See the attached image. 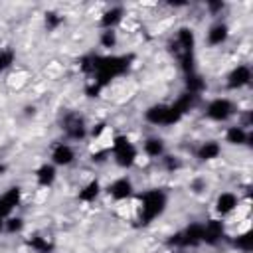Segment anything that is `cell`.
<instances>
[{"instance_id":"obj_16","label":"cell","mask_w":253,"mask_h":253,"mask_svg":"<svg viewBox=\"0 0 253 253\" xmlns=\"http://www.w3.org/2000/svg\"><path fill=\"white\" fill-rule=\"evenodd\" d=\"M221 152H223V148H221L219 140H204L196 148V158L202 162H211V160H217L221 156Z\"/></svg>"},{"instance_id":"obj_11","label":"cell","mask_w":253,"mask_h":253,"mask_svg":"<svg viewBox=\"0 0 253 253\" xmlns=\"http://www.w3.org/2000/svg\"><path fill=\"white\" fill-rule=\"evenodd\" d=\"M22 200V190L18 186H12L8 190H4L0 194V217H8L14 213V210L18 208Z\"/></svg>"},{"instance_id":"obj_9","label":"cell","mask_w":253,"mask_h":253,"mask_svg":"<svg viewBox=\"0 0 253 253\" xmlns=\"http://www.w3.org/2000/svg\"><path fill=\"white\" fill-rule=\"evenodd\" d=\"M140 154L148 160H160L166 154V140L158 134H148L140 144Z\"/></svg>"},{"instance_id":"obj_7","label":"cell","mask_w":253,"mask_h":253,"mask_svg":"<svg viewBox=\"0 0 253 253\" xmlns=\"http://www.w3.org/2000/svg\"><path fill=\"white\" fill-rule=\"evenodd\" d=\"M77 160V152L69 142H57L49 150V162L55 168H67Z\"/></svg>"},{"instance_id":"obj_4","label":"cell","mask_w":253,"mask_h":253,"mask_svg":"<svg viewBox=\"0 0 253 253\" xmlns=\"http://www.w3.org/2000/svg\"><path fill=\"white\" fill-rule=\"evenodd\" d=\"M134 182H132V178L128 176V174H123V176H117V178H113V182H109L105 188H103V192L111 198V200H115V202H128L130 198H132V194H134Z\"/></svg>"},{"instance_id":"obj_1","label":"cell","mask_w":253,"mask_h":253,"mask_svg":"<svg viewBox=\"0 0 253 253\" xmlns=\"http://www.w3.org/2000/svg\"><path fill=\"white\" fill-rule=\"evenodd\" d=\"M109 152H111V156H113V162H115L119 168H123V170L132 168V166L138 164V160H140V150H138L136 144L130 142L128 136H125V134L113 136V142H111Z\"/></svg>"},{"instance_id":"obj_10","label":"cell","mask_w":253,"mask_h":253,"mask_svg":"<svg viewBox=\"0 0 253 253\" xmlns=\"http://www.w3.org/2000/svg\"><path fill=\"white\" fill-rule=\"evenodd\" d=\"M178 233H180L178 245H182V247H198V245L204 243V221H194V223H190L186 229H182Z\"/></svg>"},{"instance_id":"obj_3","label":"cell","mask_w":253,"mask_h":253,"mask_svg":"<svg viewBox=\"0 0 253 253\" xmlns=\"http://www.w3.org/2000/svg\"><path fill=\"white\" fill-rule=\"evenodd\" d=\"M204 115L211 123H227L237 115V103L229 97H215L206 105Z\"/></svg>"},{"instance_id":"obj_13","label":"cell","mask_w":253,"mask_h":253,"mask_svg":"<svg viewBox=\"0 0 253 253\" xmlns=\"http://www.w3.org/2000/svg\"><path fill=\"white\" fill-rule=\"evenodd\" d=\"M34 180L40 188H51L53 182L57 180V168L51 164V162H43L36 168L34 172Z\"/></svg>"},{"instance_id":"obj_15","label":"cell","mask_w":253,"mask_h":253,"mask_svg":"<svg viewBox=\"0 0 253 253\" xmlns=\"http://www.w3.org/2000/svg\"><path fill=\"white\" fill-rule=\"evenodd\" d=\"M223 140L229 146H245L251 140V134L247 128H243L241 125H231L223 130Z\"/></svg>"},{"instance_id":"obj_18","label":"cell","mask_w":253,"mask_h":253,"mask_svg":"<svg viewBox=\"0 0 253 253\" xmlns=\"http://www.w3.org/2000/svg\"><path fill=\"white\" fill-rule=\"evenodd\" d=\"M101 192H103L101 182H99L97 178H93V180H89L87 184H83V186L79 188V192H77V200L89 204V202H95V200L99 198Z\"/></svg>"},{"instance_id":"obj_17","label":"cell","mask_w":253,"mask_h":253,"mask_svg":"<svg viewBox=\"0 0 253 253\" xmlns=\"http://www.w3.org/2000/svg\"><path fill=\"white\" fill-rule=\"evenodd\" d=\"M174 40H176V45H178V49H180V55H182V53H192L194 47H196V34H194V30L188 28V26H182V28L176 32Z\"/></svg>"},{"instance_id":"obj_19","label":"cell","mask_w":253,"mask_h":253,"mask_svg":"<svg viewBox=\"0 0 253 253\" xmlns=\"http://www.w3.org/2000/svg\"><path fill=\"white\" fill-rule=\"evenodd\" d=\"M235 247L239 249V251H243V253H249L251 249H253V235H251V229L249 227H245L243 231H237V235H235Z\"/></svg>"},{"instance_id":"obj_14","label":"cell","mask_w":253,"mask_h":253,"mask_svg":"<svg viewBox=\"0 0 253 253\" xmlns=\"http://www.w3.org/2000/svg\"><path fill=\"white\" fill-rule=\"evenodd\" d=\"M223 235H225V221H221V219L204 221V243L215 245L223 239Z\"/></svg>"},{"instance_id":"obj_2","label":"cell","mask_w":253,"mask_h":253,"mask_svg":"<svg viewBox=\"0 0 253 253\" xmlns=\"http://www.w3.org/2000/svg\"><path fill=\"white\" fill-rule=\"evenodd\" d=\"M168 198L162 190L154 188V190H146L144 194H140L138 198V213H140V221L150 223L152 219H156L164 210H166Z\"/></svg>"},{"instance_id":"obj_5","label":"cell","mask_w":253,"mask_h":253,"mask_svg":"<svg viewBox=\"0 0 253 253\" xmlns=\"http://www.w3.org/2000/svg\"><path fill=\"white\" fill-rule=\"evenodd\" d=\"M241 208V198L237 192H231V190H223L215 196L213 200V211L217 217H229L233 213H237Z\"/></svg>"},{"instance_id":"obj_8","label":"cell","mask_w":253,"mask_h":253,"mask_svg":"<svg viewBox=\"0 0 253 253\" xmlns=\"http://www.w3.org/2000/svg\"><path fill=\"white\" fill-rule=\"evenodd\" d=\"M229 36H231L229 24L223 22V20H215V22L208 28V32H206V43H208L210 47H221V45L227 43Z\"/></svg>"},{"instance_id":"obj_12","label":"cell","mask_w":253,"mask_h":253,"mask_svg":"<svg viewBox=\"0 0 253 253\" xmlns=\"http://www.w3.org/2000/svg\"><path fill=\"white\" fill-rule=\"evenodd\" d=\"M125 8L123 6H111V8H107L101 16H99V26L103 28V30H115L119 24H123V20H125Z\"/></svg>"},{"instance_id":"obj_22","label":"cell","mask_w":253,"mask_h":253,"mask_svg":"<svg viewBox=\"0 0 253 253\" xmlns=\"http://www.w3.org/2000/svg\"><path fill=\"white\" fill-rule=\"evenodd\" d=\"M14 63V51L12 49H2L0 51V71L10 69Z\"/></svg>"},{"instance_id":"obj_21","label":"cell","mask_w":253,"mask_h":253,"mask_svg":"<svg viewBox=\"0 0 253 253\" xmlns=\"http://www.w3.org/2000/svg\"><path fill=\"white\" fill-rule=\"evenodd\" d=\"M24 225H26V221H24V217H20V215H8L6 217V221H4V233H20L22 229H24Z\"/></svg>"},{"instance_id":"obj_23","label":"cell","mask_w":253,"mask_h":253,"mask_svg":"<svg viewBox=\"0 0 253 253\" xmlns=\"http://www.w3.org/2000/svg\"><path fill=\"white\" fill-rule=\"evenodd\" d=\"M4 172H6V166H4V164H2V162H0V176H2V174H4Z\"/></svg>"},{"instance_id":"obj_20","label":"cell","mask_w":253,"mask_h":253,"mask_svg":"<svg viewBox=\"0 0 253 253\" xmlns=\"http://www.w3.org/2000/svg\"><path fill=\"white\" fill-rule=\"evenodd\" d=\"M99 43H101V47H105V49L117 47V43H119V32H117V30H103L101 36H99Z\"/></svg>"},{"instance_id":"obj_6","label":"cell","mask_w":253,"mask_h":253,"mask_svg":"<svg viewBox=\"0 0 253 253\" xmlns=\"http://www.w3.org/2000/svg\"><path fill=\"white\" fill-rule=\"evenodd\" d=\"M251 83V67L247 63H237L225 75V85L229 91H241Z\"/></svg>"}]
</instances>
